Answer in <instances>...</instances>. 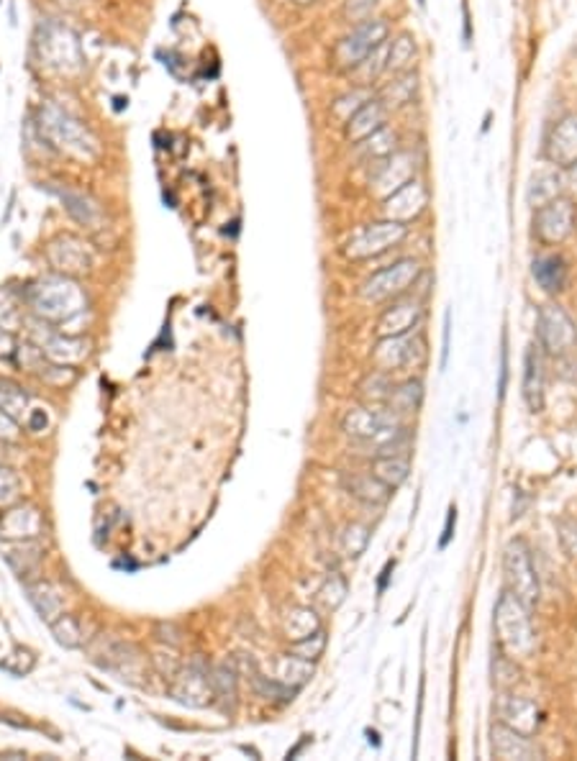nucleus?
Here are the masks:
<instances>
[{
  "mask_svg": "<svg viewBox=\"0 0 577 761\" xmlns=\"http://www.w3.org/2000/svg\"><path fill=\"white\" fill-rule=\"evenodd\" d=\"M564 180V190H567V195H570V201H577V164H572V167H567L562 174Z\"/></svg>",
  "mask_w": 577,
  "mask_h": 761,
  "instance_id": "obj_46",
  "label": "nucleus"
},
{
  "mask_svg": "<svg viewBox=\"0 0 577 761\" xmlns=\"http://www.w3.org/2000/svg\"><path fill=\"white\" fill-rule=\"evenodd\" d=\"M323 648H326V633L318 628V631L311 633L308 638L293 641V644H290V654H295V657H301V659L316 661L318 657L323 654Z\"/></svg>",
  "mask_w": 577,
  "mask_h": 761,
  "instance_id": "obj_37",
  "label": "nucleus"
},
{
  "mask_svg": "<svg viewBox=\"0 0 577 761\" xmlns=\"http://www.w3.org/2000/svg\"><path fill=\"white\" fill-rule=\"evenodd\" d=\"M575 229V205L570 198H554L534 211V233L542 244H562Z\"/></svg>",
  "mask_w": 577,
  "mask_h": 761,
  "instance_id": "obj_8",
  "label": "nucleus"
},
{
  "mask_svg": "<svg viewBox=\"0 0 577 761\" xmlns=\"http://www.w3.org/2000/svg\"><path fill=\"white\" fill-rule=\"evenodd\" d=\"M170 697H174L177 703L188 705V707H208L216 697L211 669L203 667L201 661H193L188 667L177 669V675L173 677V685H170Z\"/></svg>",
  "mask_w": 577,
  "mask_h": 761,
  "instance_id": "obj_7",
  "label": "nucleus"
},
{
  "mask_svg": "<svg viewBox=\"0 0 577 761\" xmlns=\"http://www.w3.org/2000/svg\"><path fill=\"white\" fill-rule=\"evenodd\" d=\"M523 400L526 405L539 413L544 408V367H542V357L536 354L534 349L526 354V374H523Z\"/></svg>",
  "mask_w": 577,
  "mask_h": 761,
  "instance_id": "obj_23",
  "label": "nucleus"
},
{
  "mask_svg": "<svg viewBox=\"0 0 577 761\" xmlns=\"http://www.w3.org/2000/svg\"><path fill=\"white\" fill-rule=\"evenodd\" d=\"M495 636H498V647L511 661L529 659L536 648V636L532 628V618L529 608L521 603L513 592L505 589L503 595L495 603Z\"/></svg>",
  "mask_w": 577,
  "mask_h": 761,
  "instance_id": "obj_1",
  "label": "nucleus"
},
{
  "mask_svg": "<svg viewBox=\"0 0 577 761\" xmlns=\"http://www.w3.org/2000/svg\"><path fill=\"white\" fill-rule=\"evenodd\" d=\"M0 669L11 672L14 677L29 675L31 669H34V654H31L29 648H15L8 659L0 661Z\"/></svg>",
  "mask_w": 577,
  "mask_h": 761,
  "instance_id": "obj_42",
  "label": "nucleus"
},
{
  "mask_svg": "<svg viewBox=\"0 0 577 761\" xmlns=\"http://www.w3.org/2000/svg\"><path fill=\"white\" fill-rule=\"evenodd\" d=\"M421 321V301L416 298H403L395 301L388 311L377 321V336L390 339V336H405L419 326Z\"/></svg>",
  "mask_w": 577,
  "mask_h": 761,
  "instance_id": "obj_13",
  "label": "nucleus"
},
{
  "mask_svg": "<svg viewBox=\"0 0 577 761\" xmlns=\"http://www.w3.org/2000/svg\"><path fill=\"white\" fill-rule=\"evenodd\" d=\"M423 341L413 339L411 333L405 336H390V339H380V344L375 349V364L380 372H395V370H405L416 361V351H421Z\"/></svg>",
  "mask_w": 577,
  "mask_h": 761,
  "instance_id": "obj_11",
  "label": "nucleus"
},
{
  "mask_svg": "<svg viewBox=\"0 0 577 761\" xmlns=\"http://www.w3.org/2000/svg\"><path fill=\"white\" fill-rule=\"evenodd\" d=\"M44 549L42 544L36 541V539H26V541H15V546H11L8 549V564L14 567V572L21 579L24 577H29L31 572H36L39 569V564H42V554Z\"/></svg>",
  "mask_w": 577,
  "mask_h": 761,
  "instance_id": "obj_25",
  "label": "nucleus"
},
{
  "mask_svg": "<svg viewBox=\"0 0 577 761\" xmlns=\"http://www.w3.org/2000/svg\"><path fill=\"white\" fill-rule=\"evenodd\" d=\"M421 400H423V385H421V380H408L401 388H393L385 405H388L395 416H408V413H416V410H419Z\"/></svg>",
  "mask_w": 577,
  "mask_h": 761,
  "instance_id": "obj_27",
  "label": "nucleus"
},
{
  "mask_svg": "<svg viewBox=\"0 0 577 761\" xmlns=\"http://www.w3.org/2000/svg\"><path fill=\"white\" fill-rule=\"evenodd\" d=\"M503 572L508 592H513L529 610L539 603V577H536L532 551L521 539L505 546Z\"/></svg>",
  "mask_w": 577,
  "mask_h": 761,
  "instance_id": "obj_3",
  "label": "nucleus"
},
{
  "mask_svg": "<svg viewBox=\"0 0 577 761\" xmlns=\"http://www.w3.org/2000/svg\"><path fill=\"white\" fill-rule=\"evenodd\" d=\"M362 395L364 398H370V400L375 402H388L390 392H393V385H390V377L388 372H380V370H375V372H370L364 380H362Z\"/></svg>",
  "mask_w": 577,
  "mask_h": 761,
  "instance_id": "obj_34",
  "label": "nucleus"
},
{
  "mask_svg": "<svg viewBox=\"0 0 577 761\" xmlns=\"http://www.w3.org/2000/svg\"><path fill=\"white\" fill-rule=\"evenodd\" d=\"M18 433L21 431H18L15 418L0 408V441H14V439H18Z\"/></svg>",
  "mask_w": 577,
  "mask_h": 761,
  "instance_id": "obj_44",
  "label": "nucleus"
},
{
  "mask_svg": "<svg viewBox=\"0 0 577 761\" xmlns=\"http://www.w3.org/2000/svg\"><path fill=\"white\" fill-rule=\"evenodd\" d=\"M21 495V479L14 469H5L0 467V508H8L14 505Z\"/></svg>",
  "mask_w": 577,
  "mask_h": 761,
  "instance_id": "obj_41",
  "label": "nucleus"
},
{
  "mask_svg": "<svg viewBox=\"0 0 577 761\" xmlns=\"http://www.w3.org/2000/svg\"><path fill=\"white\" fill-rule=\"evenodd\" d=\"M413 90H416V77H413V74H405L403 80H398V83H393V87H388V93H385L380 101H383L385 108H390V105H403V103L411 101Z\"/></svg>",
  "mask_w": 577,
  "mask_h": 761,
  "instance_id": "obj_39",
  "label": "nucleus"
},
{
  "mask_svg": "<svg viewBox=\"0 0 577 761\" xmlns=\"http://www.w3.org/2000/svg\"><path fill=\"white\" fill-rule=\"evenodd\" d=\"M388 24L385 21H362L357 29L333 46V64L339 70H357L364 59L370 57L375 49L388 42Z\"/></svg>",
  "mask_w": 577,
  "mask_h": 761,
  "instance_id": "obj_4",
  "label": "nucleus"
},
{
  "mask_svg": "<svg viewBox=\"0 0 577 761\" xmlns=\"http://www.w3.org/2000/svg\"><path fill=\"white\" fill-rule=\"evenodd\" d=\"M501 720L505 726L516 728V731L532 733L539 728V710L532 700H523V697H508L503 705H501Z\"/></svg>",
  "mask_w": 577,
  "mask_h": 761,
  "instance_id": "obj_20",
  "label": "nucleus"
},
{
  "mask_svg": "<svg viewBox=\"0 0 577 761\" xmlns=\"http://www.w3.org/2000/svg\"><path fill=\"white\" fill-rule=\"evenodd\" d=\"M34 313L46 323H67L87 308L83 290L70 280H46L29 292Z\"/></svg>",
  "mask_w": 577,
  "mask_h": 761,
  "instance_id": "obj_2",
  "label": "nucleus"
},
{
  "mask_svg": "<svg viewBox=\"0 0 577 761\" xmlns=\"http://www.w3.org/2000/svg\"><path fill=\"white\" fill-rule=\"evenodd\" d=\"M421 267L416 259H401L395 264H390L385 270L375 272L364 285H362L360 295L362 301L367 302H385L403 295L405 290L411 288L419 280Z\"/></svg>",
  "mask_w": 577,
  "mask_h": 761,
  "instance_id": "obj_5",
  "label": "nucleus"
},
{
  "mask_svg": "<svg viewBox=\"0 0 577 761\" xmlns=\"http://www.w3.org/2000/svg\"><path fill=\"white\" fill-rule=\"evenodd\" d=\"M367 736H370V744H375V746H380V741H377V733L375 731H367Z\"/></svg>",
  "mask_w": 577,
  "mask_h": 761,
  "instance_id": "obj_50",
  "label": "nucleus"
},
{
  "mask_svg": "<svg viewBox=\"0 0 577 761\" xmlns=\"http://www.w3.org/2000/svg\"><path fill=\"white\" fill-rule=\"evenodd\" d=\"M57 195L65 201L67 211H70L80 223H93V218H95V205L87 201L85 195H75V193H65V190H57Z\"/></svg>",
  "mask_w": 577,
  "mask_h": 761,
  "instance_id": "obj_38",
  "label": "nucleus"
},
{
  "mask_svg": "<svg viewBox=\"0 0 577 761\" xmlns=\"http://www.w3.org/2000/svg\"><path fill=\"white\" fill-rule=\"evenodd\" d=\"M49 259H52V264L57 267L59 272L67 274L87 272V267H90V257H87L85 246L80 244V242H75V239H70V236H67V239H59V242L52 244Z\"/></svg>",
  "mask_w": 577,
  "mask_h": 761,
  "instance_id": "obj_17",
  "label": "nucleus"
},
{
  "mask_svg": "<svg viewBox=\"0 0 577 761\" xmlns=\"http://www.w3.org/2000/svg\"><path fill=\"white\" fill-rule=\"evenodd\" d=\"M454 526H457V508H454V505H452V508H449V516H447V526H444V533H442V541H439V546H442V549H447L449 546V541H452V536H454Z\"/></svg>",
  "mask_w": 577,
  "mask_h": 761,
  "instance_id": "obj_47",
  "label": "nucleus"
},
{
  "mask_svg": "<svg viewBox=\"0 0 577 761\" xmlns=\"http://www.w3.org/2000/svg\"><path fill=\"white\" fill-rule=\"evenodd\" d=\"M408 472H411V461H408V457H401V454L377 457L375 464H373V474L380 482H385L390 489L401 488L408 479Z\"/></svg>",
  "mask_w": 577,
  "mask_h": 761,
  "instance_id": "obj_26",
  "label": "nucleus"
},
{
  "mask_svg": "<svg viewBox=\"0 0 577 761\" xmlns=\"http://www.w3.org/2000/svg\"><path fill=\"white\" fill-rule=\"evenodd\" d=\"M44 516L39 513V508L34 505H24V508H14L8 510L3 520H0V536L3 539H14V541H26V539H39L44 533Z\"/></svg>",
  "mask_w": 577,
  "mask_h": 761,
  "instance_id": "obj_15",
  "label": "nucleus"
},
{
  "mask_svg": "<svg viewBox=\"0 0 577 761\" xmlns=\"http://www.w3.org/2000/svg\"><path fill=\"white\" fill-rule=\"evenodd\" d=\"M344 598H346V579L339 575V572H333V575L326 579V585L318 589V600H321L323 608L336 610L339 605L344 603Z\"/></svg>",
  "mask_w": 577,
  "mask_h": 761,
  "instance_id": "obj_35",
  "label": "nucleus"
},
{
  "mask_svg": "<svg viewBox=\"0 0 577 761\" xmlns=\"http://www.w3.org/2000/svg\"><path fill=\"white\" fill-rule=\"evenodd\" d=\"M562 190H564V180H562V173H560V167H554V170H539V173L532 177V183H529L526 201H529V205L536 211V208L547 205L549 201L560 198V193H562Z\"/></svg>",
  "mask_w": 577,
  "mask_h": 761,
  "instance_id": "obj_19",
  "label": "nucleus"
},
{
  "mask_svg": "<svg viewBox=\"0 0 577 761\" xmlns=\"http://www.w3.org/2000/svg\"><path fill=\"white\" fill-rule=\"evenodd\" d=\"M344 488L349 489V495H352V498H357V500H362V503H367V505L388 503L390 492H393V489H390L385 482H380L373 472L346 474Z\"/></svg>",
  "mask_w": 577,
  "mask_h": 761,
  "instance_id": "obj_18",
  "label": "nucleus"
},
{
  "mask_svg": "<svg viewBox=\"0 0 577 761\" xmlns=\"http://www.w3.org/2000/svg\"><path fill=\"white\" fill-rule=\"evenodd\" d=\"M411 180V157H393V162H385L383 164V170L377 173L375 177V185L377 187H385L390 193H395L398 187L405 185Z\"/></svg>",
  "mask_w": 577,
  "mask_h": 761,
  "instance_id": "obj_29",
  "label": "nucleus"
},
{
  "mask_svg": "<svg viewBox=\"0 0 577 761\" xmlns=\"http://www.w3.org/2000/svg\"><path fill=\"white\" fill-rule=\"evenodd\" d=\"M393 569H395V561H388V564H385V569H383V579H380V592H383V589H385V585H388V577H390V572H393Z\"/></svg>",
  "mask_w": 577,
  "mask_h": 761,
  "instance_id": "obj_49",
  "label": "nucleus"
},
{
  "mask_svg": "<svg viewBox=\"0 0 577 761\" xmlns=\"http://www.w3.org/2000/svg\"><path fill=\"white\" fill-rule=\"evenodd\" d=\"M534 280L547 292H560L567 285V262L560 254H547V257L534 259L532 264Z\"/></svg>",
  "mask_w": 577,
  "mask_h": 761,
  "instance_id": "obj_22",
  "label": "nucleus"
},
{
  "mask_svg": "<svg viewBox=\"0 0 577 761\" xmlns=\"http://www.w3.org/2000/svg\"><path fill=\"white\" fill-rule=\"evenodd\" d=\"M26 402H29V398L21 392V390L15 388V385H5V382H0V408L5 410V413H11V416H18V413H24L26 410Z\"/></svg>",
  "mask_w": 577,
  "mask_h": 761,
  "instance_id": "obj_40",
  "label": "nucleus"
},
{
  "mask_svg": "<svg viewBox=\"0 0 577 761\" xmlns=\"http://www.w3.org/2000/svg\"><path fill=\"white\" fill-rule=\"evenodd\" d=\"M311 675H313V661L301 659L295 654L280 657L274 664V679H280L285 687L295 689V692L303 687L305 682L311 679Z\"/></svg>",
  "mask_w": 577,
  "mask_h": 761,
  "instance_id": "obj_24",
  "label": "nucleus"
},
{
  "mask_svg": "<svg viewBox=\"0 0 577 761\" xmlns=\"http://www.w3.org/2000/svg\"><path fill=\"white\" fill-rule=\"evenodd\" d=\"M370 544V529L362 523H349L342 533V551L349 559H357L360 554H364V549Z\"/></svg>",
  "mask_w": 577,
  "mask_h": 761,
  "instance_id": "obj_33",
  "label": "nucleus"
},
{
  "mask_svg": "<svg viewBox=\"0 0 577 761\" xmlns=\"http://www.w3.org/2000/svg\"><path fill=\"white\" fill-rule=\"evenodd\" d=\"M52 626V633L57 638V644H62L65 648H77L83 644V628H80V620L73 616H62L57 620L49 623Z\"/></svg>",
  "mask_w": 577,
  "mask_h": 761,
  "instance_id": "obj_32",
  "label": "nucleus"
},
{
  "mask_svg": "<svg viewBox=\"0 0 577 761\" xmlns=\"http://www.w3.org/2000/svg\"><path fill=\"white\" fill-rule=\"evenodd\" d=\"M249 679H252V685H254V692L260 695V697H264V700H280V703H288V700H293V695H295V689L285 687L280 679H270V677H264L257 672V667H252L249 669Z\"/></svg>",
  "mask_w": 577,
  "mask_h": 761,
  "instance_id": "obj_30",
  "label": "nucleus"
},
{
  "mask_svg": "<svg viewBox=\"0 0 577 761\" xmlns=\"http://www.w3.org/2000/svg\"><path fill=\"white\" fill-rule=\"evenodd\" d=\"M426 203H429L426 187L421 185L419 180H408L395 193H390L388 201H385V213H388V221L408 223L411 218H416L426 208Z\"/></svg>",
  "mask_w": 577,
  "mask_h": 761,
  "instance_id": "obj_12",
  "label": "nucleus"
},
{
  "mask_svg": "<svg viewBox=\"0 0 577 761\" xmlns=\"http://www.w3.org/2000/svg\"><path fill=\"white\" fill-rule=\"evenodd\" d=\"M413 57H416V44H413V39L411 36H398L395 42H393V46H390V54H388V70H395V73H401L408 62H413Z\"/></svg>",
  "mask_w": 577,
  "mask_h": 761,
  "instance_id": "obj_36",
  "label": "nucleus"
},
{
  "mask_svg": "<svg viewBox=\"0 0 577 761\" xmlns=\"http://www.w3.org/2000/svg\"><path fill=\"white\" fill-rule=\"evenodd\" d=\"M157 636L162 641H167L170 647H180V641H183V631L177 626H173V623H159Z\"/></svg>",
  "mask_w": 577,
  "mask_h": 761,
  "instance_id": "obj_45",
  "label": "nucleus"
},
{
  "mask_svg": "<svg viewBox=\"0 0 577 761\" xmlns=\"http://www.w3.org/2000/svg\"><path fill=\"white\" fill-rule=\"evenodd\" d=\"M31 431H42V426H46V418H44L42 410H36L34 416H31Z\"/></svg>",
  "mask_w": 577,
  "mask_h": 761,
  "instance_id": "obj_48",
  "label": "nucleus"
},
{
  "mask_svg": "<svg viewBox=\"0 0 577 761\" xmlns=\"http://www.w3.org/2000/svg\"><path fill=\"white\" fill-rule=\"evenodd\" d=\"M211 679H214V689H216V697H221L224 703L234 707L236 703V669L231 664H216L211 669Z\"/></svg>",
  "mask_w": 577,
  "mask_h": 761,
  "instance_id": "obj_31",
  "label": "nucleus"
},
{
  "mask_svg": "<svg viewBox=\"0 0 577 761\" xmlns=\"http://www.w3.org/2000/svg\"><path fill=\"white\" fill-rule=\"evenodd\" d=\"M492 754L503 761H526L536 759V756H539V748L532 744V736L516 731V728L505 726L503 720H501V723L492 726Z\"/></svg>",
  "mask_w": 577,
  "mask_h": 761,
  "instance_id": "obj_14",
  "label": "nucleus"
},
{
  "mask_svg": "<svg viewBox=\"0 0 577 761\" xmlns=\"http://www.w3.org/2000/svg\"><path fill=\"white\" fill-rule=\"evenodd\" d=\"M385 114H388V108L383 105L380 98L377 101H367L357 114L346 121V139L364 142L367 136H373L377 129L385 126Z\"/></svg>",
  "mask_w": 577,
  "mask_h": 761,
  "instance_id": "obj_16",
  "label": "nucleus"
},
{
  "mask_svg": "<svg viewBox=\"0 0 577 761\" xmlns=\"http://www.w3.org/2000/svg\"><path fill=\"white\" fill-rule=\"evenodd\" d=\"M298 3H308V0H298Z\"/></svg>",
  "mask_w": 577,
  "mask_h": 761,
  "instance_id": "obj_51",
  "label": "nucleus"
},
{
  "mask_svg": "<svg viewBox=\"0 0 577 761\" xmlns=\"http://www.w3.org/2000/svg\"><path fill=\"white\" fill-rule=\"evenodd\" d=\"M318 628H321V623H318V616L311 608H293L285 616V636L290 638V644L301 641V638H308Z\"/></svg>",
  "mask_w": 577,
  "mask_h": 761,
  "instance_id": "obj_28",
  "label": "nucleus"
},
{
  "mask_svg": "<svg viewBox=\"0 0 577 761\" xmlns=\"http://www.w3.org/2000/svg\"><path fill=\"white\" fill-rule=\"evenodd\" d=\"M346 8H352V11H346L352 21H367V15L375 8V0H349Z\"/></svg>",
  "mask_w": 577,
  "mask_h": 761,
  "instance_id": "obj_43",
  "label": "nucleus"
},
{
  "mask_svg": "<svg viewBox=\"0 0 577 761\" xmlns=\"http://www.w3.org/2000/svg\"><path fill=\"white\" fill-rule=\"evenodd\" d=\"M408 233L405 223L398 221H383V223H373L367 229H362L357 236H352V242L346 244L344 254L349 259H370L388 252L390 246L401 244Z\"/></svg>",
  "mask_w": 577,
  "mask_h": 761,
  "instance_id": "obj_9",
  "label": "nucleus"
},
{
  "mask_svg": "<svg viewBox=\"0 0 577 761\" xmlns=\"http://www.w3.org/2000/svg\"><path fill=\"white\" fill-rule=\"evenodd\" d=\"M26 595H29V603L34 605V610L46 623H52L62 616L65 600H62V592L52 582H34L26 588Z\"/></svg>",
  "mask_w": 577,
  "mask_h": 761,
  "instance_id": "obj_21",
  "label": "nucleus"
},
{
  "mask_svg": "<svg viewBox=\"0 0 577 761\" xmlns=\"http://www.w3.org/2000/svg\"><path fill=\"white\" fill-rule=\"evenodd\" d=\"M544 157L560 170L577 164V115H564L552 126L544 144Z\"/></svg>",
  "mask_w": 577,
  "mask_h": 761,
  "instance_id": "obj_10",
  "label": "nucleus"
},
{
  "mask_svg": "<svg viewBox=\"0 0 577 761\" xmlns=\"http://www.w3.org/2000/svg\"><path fill=\"white\" fill-rule=\"evenodd\" d=\"M536 339L547 354H564L577 341V326L560 305H544L536 318Z\"/></svg>",
  "mask_w": 577,
  "mask_h": 761,
  "instance_id": "obj_6",
  "label": "nucleus"
}]
</instances>
